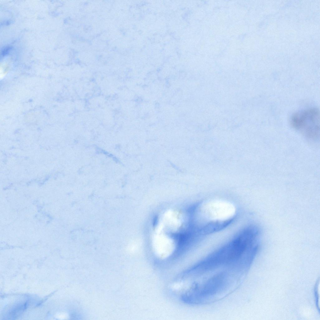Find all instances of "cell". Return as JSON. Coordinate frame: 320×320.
<instances>
[{
	"label": "cell",
	"mask_w": 320,
	"mask_h": 320,
	"mask_svg": "<svg viewBox=\"0 0 320 320\" xmlns=\"http://www.w3.org/2000/svg\"><path fill=\"white\" fill-rule=\"evenodd\" d=\"M230 280L228 274L225 272L216 275L202 285L192 287L182 295V299L190 303L207 302L227 290L230 285Z\"/></svg>",
	"instance_id": "cell-1"
},
{
	"label": "cell",
	"mask_w": 320,
	"mask_h": 320,
	"mask_svg": "<svg viewBox=\"0 0 320 320\" xmlns=\"http://www.w3.org/2000/svg\"><path fill=\"white\" fill-rule=\"evenodd\" d=\"M290 123L293 128L307 137L316 138L319 134V111L313 108L295 112L290 118Z\"/></svg>",
	"instance_id": "cell-2"
},
{
	"label": "cell",
	"mask_w": 320,
	"mask_h": 320,
	"mask_svg": "<svg viewBox=\"0 0 320 320\" xmlns=\"http://www.w3.org/2000/svg\"><path fill=\"white\" fill-rule=\"evenodd\" d=\"M231 221L230 220L211 223L205 227L202 231L203 233H207L218 230L226 227Z\"/></svg>",
	"instance_id": "cell-3"
}]
</instances>
